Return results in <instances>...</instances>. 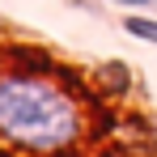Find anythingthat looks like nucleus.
<instances>
[{"mask_svg": "<svg viewBox=\"0 0 157 157\" xmlns=\"http://www.w3.org/2000/svg\"><path fill=\"white\" fill-rule=\"evenodd\" d=\"M85 136L81 102L47 72H0V140L21 153H68Z\"/></svg>", "mask_w": 157, "mask_h": 157, "instance_id": "f257e3e1", "label": "nucleus"}, {"mask_svg": "<svg viewBox=\"0 0 157 157\" xmlns=\"http://www.w3.org/2000/svg\"><path fill=\"white\" fill-rule=\"evenodd\" d=\"M106 4H119V9H149L157 0H106Z\"/></svg>", "mask_w": 157, "mask_h": 157, "instance_id": "7ed1b4c3", "label": "nucleus"}, {"mask_svg": "<svg viewBox=\"0 0 157 157\" xmlns=\"http://www.w3.org/2000/svg\"><path fill=\"white\" fill-rule=\"evenodd\" d=\"M106 157H110V153H106Z\"/></svg>", "mask_w": 157, "mask_h": 157, "instance_id": "20e7f679", "label": "nucleus"}, {"mask_svg": "<svg viewBox=\"0 0 157 157\" xmlns=\"http://www.w3.org/2000/svg\"><path fill=\"white\" fill-rule=\"evenodd\" d=\"M123 30L140 43H157V17H123Z\"/></svg>", "mask_w": 157, "mask_h": 157, "instance_id": "f03ea898", "label": "nucleus"}]
</instances>
